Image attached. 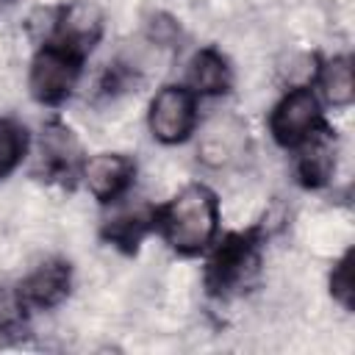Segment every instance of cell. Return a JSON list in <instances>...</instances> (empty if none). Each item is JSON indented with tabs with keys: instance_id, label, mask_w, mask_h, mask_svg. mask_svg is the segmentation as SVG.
Masks as SVG:
<instances>
[{
	"instance_id": "cell-1",
	"label": "cell",
	"mask_w": 355,
	"mask_h": 355,
	"mask_svg": "<svg viewBox=\"0 0 355 355\" xmlns=\"http://www.w3.org/2000/svg\"><path fill=\"white\" fill-rule=\"evenodd\" d=\"M155 227L175 252L197 255L216 236L219 200L208 186L191 183L180 189L166 205L155 208Z\"/></svg>"
},
{
	"instance_id": "cell-2",
	"label": "cell",
	"mask_w": 355,
	"mask_h": 355,
	"mask_svg": "<svg viewBox=\"0 0 355 355\" xmlns=\"http://www.w3.org/2000/svg\"><path fill=\"white\" fill-rule=\"evenodd\" d=\"M261 227H250V230H239V233H227L211 252L208 263H205V291L211 297H233L239 294L244 286H250V280L255 277L258 266H261Z\"/></svg>"
},
{
	"instance_id": "cell-3",
	"label": "cell",
	"mask_w": 355,
	"mask_h": 355,
	"mask_svg": "<svg viewBox=\"0 0 355 355\" xmlns=\"http://www.w3.org/2000/svg\"><path fill=\"white\" fill-rule=\"evenodd\" d=\"M80 64H83L80 55L64 50L61 44L44 42L39 47V53L33 55L31 75H28V86H31L33 100L42 105L64 103L80 78Z\"/></svg>"
},
{
	"instance_id": "cell-4",
	"label": "cell",
	"mask_w": 355,
	"mask_h": 355,
	"mask_svg": "<svg viewBox=\"0 0 355 355\" xmlns=\"http://www.w3.org/2000/svg\"><path fill=\"white\" fill-rule=\"evenodd\" d=\"M322 103L311 86L288 89L269 114V133L280 147L294 150L322 125Z\"/></svg>"
},
{
	"instance_id": "cell-5",
	"label": "cell",
	"mask_w": 355,
	"mask_h": 355,
	"mask_svg": "<svg viewBox=\"0 0 355 355\" xmlns=\"http://www.w3.org/2000/svg\"><path fill=\"white\" fill-rule=\"evenodd\" d=\"M147 125L155 141L180 144L194 133L197 125V97L189 86H164L147 114Z\"/></svg>"
},
{
	"instance_id": "cell-6",
	"label": "cell",
	"mask_w": 355,
	"mask_h": 355,
	"mask_svg": "<svg viewBox=\"0 0 355 355\" xmlns=\"http://www.w3.org/2000/svg\"><path fill=\"white\" fill-rule=\"evenodd\" d=\"M103 39V11L92 0H69L53 14V44L86 58Z\"/></svg>"
},
{
	"instance_id": "cell-7",
	"label": "cell",
	"mask_w": 355,
	"mask_h": 355,
	"mask_svg": "<svg viewBox=\"0 0 355 355\" xmlns=\"http://www.w3.org/2000/svg\"><path fill=\"white\" fill-rule=\"evenodd\" d=\"M80 178L94 200L119 202L136 178V164L125 153H97L80 166Z\"/></svg>"
},
{
	"instance_id": "cell-8",
	"label": "cell",
	"mask_w": 355,
	"mask_h": 355,
	"mask_svg": "<svg viewBox=\"0 0 355 355\" xmlns=\"http://www.w3.org/2000/svg\"><path fill=\"white\" fill-rule=\"evenodd\" d=\"M247 150V125L233 114H219L208 119L197 139L200 161L208 166H230Z\"/></svg>"
},
{
	"instance_id": "cell-9",
	"label": "cell",
	"mask_w": 355,
	"mask_h": 355,
	"mask_svg": "<svg viewBox=\"0 0 355 355\" xmlns=\"http://www.w3.org/2000/svg\"><path fill=\"white\" fill-rule=\"evenodd\" d=\"M14 288H17L28 313L31 311H50L67 300V294L72 288V266H69V261L53 258V261L36 266Z\"/></svg>"
},
{
	"instance_id": "cell-10",
	"label": "cell",
	"mask_w": 355,
	"mask_h": 355,
	"mask_svg": "<svg viewBox=\"0 0 355 355\" xmlns=\"http://www.w3.org/2000/svg\"><path fill=\"white\" fill-rule=\"evenodd\" d=\"M294 150H297V178H300V183L305 189L327 186L333 172H336V155H338L336 130H330L327 122H322Z\"/></svg>"
},
{
	"instance_id": "cell-11",
	"label": "cell",
	"mask_w": 355,
	"mask_h": 355,
	"mask_svg": "<svg viewBox=\"0 0 355 355\" xmlns=\"http://www.w3.org/2000/svg\"><path fill=\"white\" fill-rule=\"evenodd\" d=\"M186 86L194 92V97H214L225 94L233 86V69L227 58L216 47H202L189 61V78Z\"/></svg>"
},
{
	"instance_id": "cell-12",
	"label": "cell",
	"mask_w": 355,
	"mask_h": 355,
	"mask_svg": "<svg viewBox=\"0 0 355 355\" xmlns=\"http://www.w3.org/2000/svg\"><path fill=\"white\" fill-rule=\"evenodd\" d=\"M42 164L44 172L55 180H72L78 172V144L69 128L50 122L42 133Z\"/></svg>"
},
{
	"instance_id": "cell-13",
	"label": "cell",
	"mask_w": 355,
	"mask_h": 355,
	"mask_svg": "<svg viewBox=\"0 0 355 355\" xmlns=\"http://www.w3.org/2000/svg\"><path fill=\"white\" fill-rule=\"evenodd\" d=\"M155 227V208L150 205H136V208H122L103 225V239L122 252H136L141 239Z\"/></svg>"
},
{
	"instance_id": "cell-14",
	"label": "cell",
	"mask_w": 355,
	"mask_h": 355,
	"mask_svg": "<svg viewBox=\"0 0 355 355\" xmlns=\"http://www.w3.org/2000/svg\"><path fill=\"white\" fill-rule=\"evenodd\" d=\"M316 83H319V92L322 97L336 105V108H344L352 103L355 97V80H352V61L347 55H336L330 61H324L319 69H316Z\"/></svg>"
},
{
	"instance_id": "cell-15",
	"label": "cell",
	"mask_w": 355,
	"mask_h": 355,
	"mask_svg": "<svg viewBox=\"0 0 355 355\" xmlns=\"http://www.w3.org/2000/svg\"><path fill=\"white\" fill-rule=\"evenodd\" d=\"M28 150V133L19 122L0 116V180L8 178Z\"/></svg>"
},
{
	"instance_id": "cell-16",
	"label": "cell",
	"mask_w": 355,
	"mask_h": 355,
	"mask_svg": "<svg viewBox=\"0 0 355 355\" xmlns=\"http://www.w3.org/2000/svg\"><path fill=\"white\" fill-rule=\"evenodd\" d=\"M330 294H333V300L341 302V308L352 311V297H355V288H352V250L344 252V258L333 266V272H330Z\"/></svg>"
},
{
	"instance_id": "cell-17",
	"label": "cell",
	"mask_w": 355,
	"mask_h": 355,
	"mask_svg": "<svg viewBox=\"0 0 355 355\" xmlns=\"http://www.w3.org/2000/svg\"><path fill=\"white\" fill-rule=\"evenodd\" d=\"M28 311L17 294V288H0V333H11L25 322Z\"/></svg>"
}]
</instances>
